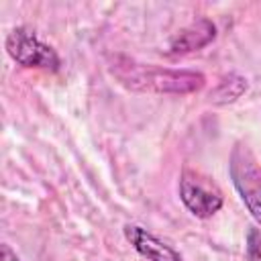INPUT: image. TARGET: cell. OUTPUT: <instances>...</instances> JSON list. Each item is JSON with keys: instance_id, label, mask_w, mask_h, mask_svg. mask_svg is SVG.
<instances>
[{"instance_id": "6da1fadb", "label": "cell", "mask_w": 261, "mask_h": 261, "mask_svg": "<svg viewBox=\"0 0 261 261\" xmlns=\"http://www.w3.org/2000/svg\"><path fill=\"white\" fill-rule=\"evenodd\" d=\"M112 73L122 86L137 92H157V94H190L204 86V75L198 71H177L163 69L155 65L135 63L124 57L112 61Z\"/></svg>"}, {"instance_id": "7a4b0ae2", "label": "cell", "mask_w": 261, "mask_h": 261, "mask_svg": "<svg viewBox=\"0 0 261 261\" xmlns=\"http://www.w3.org/2000/svg\"><path fill=\"white\" fill-rule=\"evenodd\" d=\"M228 173L247 210L261 224V163L257 161L247 143L234 145L230 153Z\"/></svg>"}, {"instance_id": "3957f363", "label": "cell", "mask_w": 261, "mask_h": 261, "mask_svg": "<svg viewBox=\"0 0 261 261\" xmlns=\"http://www.w3.org/2000/svg\"><path fill=\"white\" fill-rule=\"evenodd\" d=\"M6 53L22 67H41L49 71H57L61 65V59L57 51L43 43L33 31L27 27H16L6 35L4 41Z\"/></svg>"}, {"instance_id": "277c9868", "label": "cell", "mask_w": 261, "mask_h": 261, "mask_svg": "<svg viewBox=\"0 0 261 261\" xmlns=\"http://www.w3.org/2000/svg\"><path fill=\"white\" fill-rule=\"evenodd\" d=\"M179 198L196 218H210L224 204L220 190L208 177L190 167H186L179 177Z\"/></svg>"}, {"instance_id": "5b68a950", "label": "cell", "mask_w": 261, "mask_h": 261, "mask_svg": "<svg viewBox=\"0 0 261 261\" xmlns=\"http://www.w3.org/2000/svg\"><path fill=\"white\" fill-rule=\"evenodd\" d=\"M122 232L124 239L133 245V249L147 261H181V255L171 245L163 243L139 224H124Z\"/></svg>"}, {"instance_id": "8992f818", "label": "cell", "mask_w": 261, "mask_h": 261, "mask_svg": "<svg viewBox=\"0 0 261 261\" xmlns=\"http://www.w3.org/2000/svg\"><path fill=\"white\" fill-rule=\"evenodd\" d=\"M214 37H216V27L208 18H200L177 33V37L169 45V53L177 55V53L198 51V49L206 47L208 43H212Z\"/></svg>"}, {"instance_id": "52a82bcc", "label": "cell", "mask_w": 261, "mask_h": 261, "mask_svg": "<svg viewBox=\"0 0 261 261\" xmlns=\"http://www.w3.org/2000/svg\"><path fill=\"white\" fill-rule=\"evenodd\" d=\"M249 84L243 75L239 73H230L226 75L212 92H210V102L212 104H228V102H234L239 100L245 92H247Z\"/></svg>"}, {"instance_id": "ba28073f", "label": "cell", "mask_w": 261, "mask_h": 261, "mask_svg": "<svg viewBox=\"0 0 261 261\" xmlns=\"http://www.w3.org/2000/svg\"><path fill=\"white\" fill-rule=\"evenodd\" d=\"M245 255H247V261H261V228L251 226L247 230Z\"/></svg>"}, {"instance_id": "9c48e42d", "label": "cell", "mask_w": 261, "mask_h": 261, "mask_svg": "<svg viewBox=\"0 0 261 261\" xmlns=\"http://www.w3.org/2000/svg\"><path fill=\"white\" fill-rule=\"evenodd\" d=\"M0 261H20V259H18V255L10 249V245L2 243V245H0Z\"/></svg>"}]
</instances>
